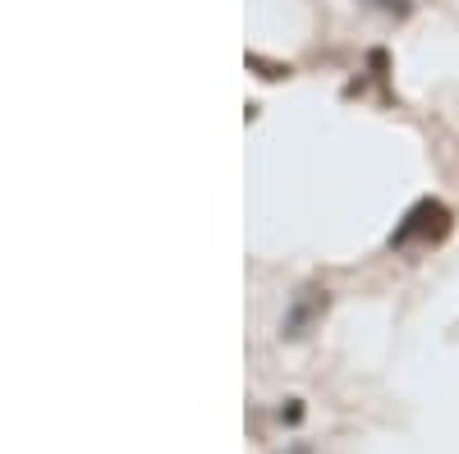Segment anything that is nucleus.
<instances>
[{
  "label": "nucleus",
  "instance_id": "nucleus-3",
  "mask_svg": "<svg viewBox=\"0 0 459 454\" xmlns=\"http://www.w3.org/2000/svg\"><path fill=\"white\" fill-rule=\"evenodd\" d=\"M372 5H377V10H386V14H400V19L409 14V0H372Z\"/></svg>",
  "mask_w": 459,
  "mask_h": 454
},
{
  "label": "nucleus",
  "instance_id": "nucleus-1",
  "mask_svg": "<svg viewBox=\"0 0 459 454\" xmlns=\"http://www.w3.org/2000/svg\"><path fill=\"white\" fill-rule=\"evenodd\" d=\"M446 230H450V211L437 198H423L418 207H409V216L395 225L391 248H404V244H418V239H441Z\"/></svg>",
  "mask_w": 459,
  "mask_h": 454
},
{
  "label": "nucleus",
  "instance_id": "nucleus-4",
  "mask_svg": "<svg viewBox=\"0 0 459 454\" xmlns=\"http://www.w3.org/2000/svg\"><path fill=\"white\" fill-rule=\"evenodd\" d=\"M290 454H308V450H303V445H294V450H290Z\"/></svg>",
  "mask_w": 459,
  "mask_h": 454
},
{
  "label": "nucleus",
  "instance_id": "nucleus-2",
  "mask_svg": "<svg viewBox=\"0 0 459 454\" xmlns=\"http://www.w3.org/2000/svg\"><path fill=\"white\" fill-rule=\"evenodd\" d=\"M326 313V289H317V285H308V289H299V298H294V308L285 313V335L290 339H299V335H308V326L317 321Z\"/></svg>",
  "mask_w": 459,
  "mask_h": 454
}]
</instances>
